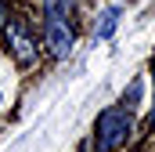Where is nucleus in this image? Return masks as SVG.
Here are the masks:
<instances>
[{"label":"nucleus","mask_w":155,"mask_h":152,"mask_svg":"<svg viewBox=\"0 0 155 152\" xmlns=\"http://www.w3.org/2000/svg\"><path fill=\"white\" fill-rule=\"evenodd\" d=\"M152 123H155V112H152Z\"/></svg>","instance_id":"1a4fd4ad"},{"label":"nucleus","mask_w":155,"mask_h":152,"mask_svg":"<svg viewBox=\"0 0 155 152\" xmlns=\"http://www.w3.org/2000/svg\"><path fill=\"white\" fill-rule=\"evenodd\" d=\"M119 26V7H105L97 15V26H94V40H108Z\"/></svg>","instance_id":"20e7f679"},{"label":"nucleus","mask_w":155,"mask_h":152,"mask_svg":"<svg viewBox=\"0 0 155 152\" xmlns=\"http://www.w3.org/2000/svg\"><path fill=\"white\" fill-rule=\"evenodd\" d=\"M79 152H90V145H83V149H79Z\"/></svg>","instance_id":"6e6552de"},{"label":"nucleus","mask_w":155,"mask_h":152,"mask_svg":"<svg viewBox=\"0 0 155 152\" xmlns=\"http://www.w3.org/2000/svg\"><path fill=\"white\" fill-rule=\"evenodd\" d=\"M130 130H134L130 109H126V105H112V109H105V112L97 116L90 149H94V152H116L119 145L130 138Z\"/></svg>","instance_id":"f257e3e1"},{"label":"nucleus","mask_w":155,"mask_h":152,"mask_svg":"<svg viewBox=\"0 0 155 152\" xmlns=\"http://www.w3.org/2000/svg\"><path fill=\"white\" fill-rule=\"evenodd\" d=\"M141 91H144V83H141V80H134V83H130V91L123 94V105H126V109H134V105L141 102Z\"/></svg>","instance_id":"423d86ee"},{"label":"nucleus","mask_w":155,"mask_h":152,"mask_svg":"<svg viewBox=\"0 0 155 152\" xmlns=\"http://www.w3.org/2000/svg\"><path fill=\"white\" fill-rule=\"evenodd\" d=\"M72 4L76 0H40V11H43V18H69Z\"/></svg>","instance_id":"39448f33"},{"label":"nucleus","mask_w":155,"mask_h":152,"mask_svg":"<svg viewBox=\"0 0 155 152\" xmlns=\"http://www.w3.org/2000/svg\"><path fill=\"white\" fill-rule=\"evenodd\" d=\"M4 36H7V51H11L22 65H29V62L36 58V40H33V33L25 29L22 18H11V22L4 26Z\"/></svg>","instance_id":"f03ea898"},{"label":"nucleus","mask_w":155,"mask_h":152,"mask_svg":"<svg viewBox=\"0 0 155 152\" xmlns=\"http://www.w3.org/2000/svg\"><path fill=\"white\" fill-rule=\"evenodd\" d=\"M43 43H47V51L54 58H69V51L76 43L69 18H43Z\"/></svg>","instance_id":"7ed1b4c3"},{"label":"nucleus","mask_w":155,"mask_h":152,"mask_svg":"<svg viewBox=\"0 0 155 152\" xmlns=\"http://www.w3.org/2000/svg\"><path fill=\"white\" fill-rule=\"evenodd\" d=\"M7 18H11V11H7V4L0 0V33H4V26H7Z\"/></svg>","instance_id":"0eeeda50"}]
</instances>
